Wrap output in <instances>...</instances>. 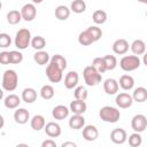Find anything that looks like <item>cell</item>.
<instances>
[{
    "instance_id": "obj_14",
    "label": "cell",
    "mask_w": 147,
    "mask_h": 147,
    "mask_svg": "<svg viewBox=\"0 0 147 147\" xmlns=\"http://www.w3.org/2000/svg\"><path fill=\"white\" fill-rule=\"evenodd\" d=\"M118 88H119L118 82L116 79H114V78H107L103 82V91L108 95H115V94H117Z\"/></svg>"
},
{
    "instance_id": "obj_30",
    "label": "cell",
    "mask_w": 147,
    "mask_h": 147,
    "mask_svg": "<svg viewBox=\"0 0 147 147\" xmlns=\"http://www.w3.org/2000/svg\"><path fill=\"white\" fill-rule=\"evenodd\" d=\"M70 10L76 14H82L86 10V2L84 0H74L70 5Z\"/></svg>"
},
{
    "instance_id": "obj_16",
    "label": "cell",
    "mask_w": 147,
    "mask_h": 147,
    "mask_svg": "<svg viewBox=\"0 0 147 147\" xmlns=\"http://www.w3.org/2000/svg\"><path fill=\"white\" fill-rule=\"evenodd\" d=\"M69 109L70 111L74 114V115H83L86 109H87V105L85 101H82V100H74L70 102V106H69Z\"/></svg>"
},
{
    "instance_id": "obj_3",
    "label": "cell",
    "mask_w": 147,
    "mask_h": 147,
    "mask_svg": "<svg viewBox=\"0 0 147 147\" xmlns=\"http://www.w3.org/2000/svg\"><path fill=\"white\" fill-rule=\"evenodd\" d=\"M100 118L106 123H116L121 117V111L111 106H105L99 110Z\"/></svg>"
},
{
    "instance_id": "obj_11",
    "label": "cell",
    "mask_w": 147,
    "mask_h": 147,
    "mask_svg": "<svg viewBox=\"0 0 147 147\" xmlns=\"http://www.w3.org/2000/svg\"><path fill=\"white\" fill-rule=\"evenodd\" d=\"M130 48V45L127 42V40L123 39V38H119V39H116L113 44V52L117 55H124L126 54V52L129 51Z\"/></svg>"
},
{
    "instance_id": "obj_5",
    "label": "cell",
    "mask_w": 147,
    "mask_h": 147,
    "mask_svg": "<svg viewBox=\"0 0 147 147\" xmlns=\"http://www.w3.org/2000/svg\"><path fill=\"white\" fill-rule=\"evenodd\" d=\"M141 64V60L137 55H125L119 60V67L122 70L130 72L137 70Z\"/></svg>"
},
{
    "instance_id": "obj_44",
    "label": "cell",
    "mask_w": 147,
    "mask_h": 147,
    "mask_svg": "<svg viewBox=\"0 0 147 147\" xmlns=\"http://www.w3.org/2000/svg\"><path fill=\"white\" fill-rule=\"evenodd\" d=\"M61 147H77V145L74 141H64V142H62Z\"/></svg>"
},
{
    "instance_id": "obj_29",
    "label": "cell",
    "mask_w": 147,
    "mask_h": 147,
    "mask_svg": "<svg viewBox=\"0 0 147 147\" xmlns=\"http://www.w3.org/2000/svg\"><path fill=\"white\" fill-rule=\"evenodd\" d=\"M92 20H93V22L95 24L101 25V24L106 23V21H107V13L105 10H102V9H96L92 14Z\"/></svg>"
},
{
    "instance_id": "obj_1",
    "label": "cell",
    "mask_w": 147,
    "mask_h": 147,
    "mask_svg": "<svg viewBox=\"0 0 147 147\" xmlns=\"http://www.w3.org/2000/svg\"><path fill=\"white\" fill-rule=\"evenodd\" d=\"M2 88L7 92H13L16 90L17 85H18V75L16 74L15 70L13 69H8L5 70L3 75H2Z\"/></svg>"
},
{
    "instance_id": "obj_15",
    "label": "cell",
    "mask_w": 147,
    "mask_h": 147,
    "mask_svg": "<svg viewBox=\"0 0 147 147\" xmlns=\"http://www.w3.org/2000/svg\"><path fill=\"white\" fill-rule=\"evenodd\" d=\"M44 130H45V133L49 138H57L61 136V132H62L60 124L56 122H48Z\"/></svg>"
},
{
    "instance_id": "obj_43",
    "label": "cell",
    "mask_w": 147,
    "mask_h": 147,
    "mask_svg": "<svg viewBox=\"0 0 147 147\" xmlns=\"http://www.w3.org/2000/svg\"><path fill=\"white\" fill-rule=\"evenodd\" d=\"M41 147H57V146L53 139H46L41 142Z\"/></svg>"
},
{
    "instance_id": "obj_37",
    "label": "cell",
    "mask_w": 147,
    "mask_h": 147,
    "mask_svg": "<svg viewBox=\"0 0 147 147\" xmlns=\"http://www.w3.org/2000/svg\"><path fill=\"white\" fill-rule=\"evenodd\" d=\"M78 42L80 45H83V46H90V45H92L94 42V40L88 34V32L85 30V31H83V32L79 33V36H78Z\"/></svg>"
},
{
    "instance_id": "obj_31",
    "label": "cell",
    "mask_w": 147,
    "mask_h": 147,
    "mask_svg": "<svg viewBox=\"0 0 147 147\" xmlns=\"http://www.w3.org/2000/svg\"><path fill=\"white\" fill-rule=\"evenodd\" d=\"M39 93H40V96H41L44 100H51V99L54 96V94H55L53 86H52V85H48V84L41 86Z\"/></svg>"
},
{
    "instance_id": "obj_19",
    "label": "cell",
    "mask_w": 147,
    "mask_h": 147,
    "mask_svg": "<svg viewBox=\"0 0 147 147\" xmlns=\"http://www.w3.org/2000/svg\"><path fill=\"white\" fill-rule=\"evenodd\" d=\"M3 105L8 109H17L21 105V98L16 94H8L3 99Z\"/></svg>"
},
{
    "instance_id": "obj_21",
    "label": "cell",
    "mask_w": 147,
    "mask_h": 147,
    "mask_svg": "<svg viewBox=\"0 0 147 147\" xmlns=\"http://www.w3.org/2000/svg\"><path fill=\"white\" fill-rule=\"evenodd\" d=\"M118 85L122 90L130 91L134 86V78L131 75H122L119 80H118Z\"/></svg>"
},
{
    "instance_id": "obj_13",
    "label": "cell",
    "mask_w": 147,
    "mask_h": 147,
    "mask_svg": "<svg viewBox=\"0 0 147 147\" xmlns=\"http://www.w3.org/2000/svg\"><path fill=\"white\" fill-rule=\"evenodd\" d=\"M69 113H70V109L68 107H65L64 105H57L53 108L52 116H53L54 119L62 121V119H64L69 116Z\"/></svg>"
},
{
    "instance_id": "obj_8",
    "label": "cell",
    "mask_w": 147,
    "mask_h": 147,
    "mask_svg": "<svg viewBox=\"0 0 147 147\" xmlns=\"http://www.w3.org/2000/svg\"><path fill=\"white\" fill-rule=\"evenodd\" d=\"M110 140L116 145H123L127 141V133L122 127H116L110 132Z\"/></svg>"
},
{
    "instance_id": "obj_38",
    "label": "cell",
    "mask_w": 147,
    "mask_h": 147,
    "mask_svg": "<svg viewBox=\"0 0 147 147\" xmlns=\"http://www.w3.org/2000/svg\"><path fill=\"white\" fill-rule=\"evenodd\" d=\"M51 62L54 63V64H56L57 67H60L63 71H64L65 68H67V60H65V57L62 56L61 54H55V55H53V56L51 57Z\"/></svg>"
},
{
    "instance_id": "obj_24",
    "label": "cell",
    "mask_w": 147,
    "mask_h": 147,
    "mask_svg": "<svg viewBox=\"0 0 147 147\" xmlns=\"http://www.w3.org/2000/svg\"><path fill=\"white\" fill-rule=\"evenodd\" d=\"M21 99L26 103H33L37 100V91L32 87H26L22 91Z\"/></svg>"
},
{
    "instance_id": "obj_35",
    "label": "cell",
    "mask_w": 147,
    "mask_h": 147,
    "mask_svg": "<svg viewBox=\"0 0 147 147\" xmlns=\"http://www.w3.org/2000/svg\"><path fill=\"white\" fill-rule=\"evenodd\" d=\"M86 31H87L88 34L92 37V39L94 40V42L98 41V40H100L101 37H102V30H101L99 26H96V25H91V26H88V28L86 29Z\"/></svg>"
},
{
    "instance_id": "obj_48",
    "label": "cell",
    "mask_w": 147,
    "mask_h": 147,
    "mask_svg": "<svg viewBox=\"0 0 147 147\" xmlns=\"http://www.w3.org/2000/svg\"><path fill=\"white\" fill-rule=\"evenodd\" d=\"M146 52H147V51H146Z\"/></svg>"
},
{
    "instance_id": "obj_2",
    "label": "cell",
    "mask_w": 147,
    "mask_h": 147,
    "mask_svg": "<svg viewBox=\"0 0 147 147\" xmlns=\"http://www.w3.org/2000/svg\"><path fill=\"white\" fill-rule=\"evenodd\" d=\"M31 40H32V37H31L30 30L29 29H25V28H22L15 34L14 44H15V46L18 49L23 51V49L28 48V46L31 45Z\"/></svg>"
},
{
    "instance_id": "obj_34",
    "label": "cell",
    "mask_w": 147,
    "mask_h": 147,
    "mask_svg": "<svg viewBox=\"0 0 147 147\" xmlns=\"http://www.w3.org/2000/svg\"><path fill=\"white\" fill-rule=\"evenodd\" d=\"M74 96H75V100L85 101L87 99V96H88V92H87L85 86H77L74 90Z\"/></svg>"
},
{
    "instance_id": "obj_33",
    "label": "cell",
    "mask_w": 147,
    "mask_h": 147,
    "mask_svg": "<svg viewBox=\"0 0 147 147\" xmlns=\"http://www.w3.org/2000/svg\"><path fill=\"white\" fill-rule=\"evenodd\" d=\"M91 65H92L99 74H101V75L107 71V68H106V63H105V61H103V57H95V59H93Z\"/></svg>"
},
{
    "instance_id": "obj_47",
    "label": "cell",
    "mask_w": 147,
    "mask_h": 147,
    "mask_svg": "<svg viewBox=\"0 0 147 147\" xmlns=\"http://www.w3.org/2000/svg\"><path fill=\"white\" fill-rule=\"evenodd\" d=\"M146 16H147V10H146Z\"/></svg>"
},
{
    "instance_id": "obj_27",
    "label": "cell",
    "mask_w": 147,
    "mask_h": 147,
    "mask_svg": "<svg viewBox=\"0 0 147 147\" xmlns=\"http://www.w3.org/2000/svg\"><path fill=\"white\" fill-rule=\"evenodd\" d=\"M70 8L64 6V5H60L55 8V17L59 20V21H65L69 18L70 16Z\"/></svg>"
},
{
    "instance_id": "obj_7",
    "label": "cell",
    "mask_w": 147,
    "mask_h": 147,
    "mask_svg": "<svg viewBox=\"0 0 147 147\" xmlns=\"http://www.w3.org/2000/svg\"><path fill=\"white\" fill-rule=\"evenodd\" d=\"M131 127L137 133L144 132L147 129V117L142 114L134 115L131 119Z\"/></svg>"
},
{
    "instance_id": "obj_32",
    "label": "cell",
    "mask_w": 147,
    "mask_h": 147,
    "mask_svg": "<svg viewBox=\"0 0 147 147\" xmlns=\"http://www.w3.org/2000/svg\"><path fill=\"white\" fill-rule=\"evenodd\" d=\"M31 46H32V48L36 49L37 52H38V51H42L44 47L46 46V40H45V38L41 37V36H36V37H33L32 40H31Z\"/></svg>"
},
{
    "instance_id": "obj_6",
    "label": "cell",
    "mask_w": 147,
    "mask_h": 147,
    "mask_svg": "<svg viewBox=\"0 0 147 147\" xmlns=\"http://www.w3.org/2000/svg\"><path fill=\"white\" fill-rule=\"evenodd\" d=\"M46 76L48 78L49 82L52 83H59L62 80V77H63V70L57 67L56 64L49 62L46 67Z\"/></svg>"
},
{
    "instance_id": "obj_42",
    "label": "cell",
    "mask_w": 147,
    "mask_h": 147,
    "mask_svg": "<svg viewBox=\"0 0 147 147\" xmlns=\"http://www.w3.org/2000/svg\"><path fill=\"white\" fill-rule=\"evenodd\" d=\"M0 63L2 65H7L10 64V52H1L0 53Z\"/></svg>"
},
{
    "instance_id": "obj_10",
    "label": "cell",
    "mask_w": 147,
    "mask_h": 147,
    "mask_svg": "<svg viewBox=\"0 0 147 147\" xmlns=\"http://www.w3.org/2000/svg\"><path fill=\"white\" fill-rule=\"evenodd\" d=\"M21 14H22V18L24 21L31 22L37 16V9H36V7H34L33 3H25L21 8Z\"/></svg>"
},
{
    "instance_id": "obj_40",
    "label": "cell",
    "mask_w": 147,
    "mask_h": 147,
    "mask_svg": "<svg viewBox=\"0 0 147 147\" xmlns=\"http://www.w3.org/2000/svg\"><path fill=\"white\" fill-rule=\"evenodd\" d=\"M23 61V54L20 51H10V64H20Z\"/></svg>"
},
{
    "instance_id": "obj_23",
    "label": "cell",
    "mask_w": 147,
    "mask_h": 147,
    "mask_svg": "<svg viewBox=\"0 0 147 147\" xmlns=\"http://www.w3.org/2000/svg\"><path fill=\"white\" fill-rule=\"evenodd\" d=\"M33 61L38 65H45L51 62V57L46 51H38L33 54Z\"/></svg>"
},
{
    "instance_id": "obj_20",
    "label": "cell",
    "mask_w": 147,
    "mask_h": 147,
    "mask_svg": "<svg viewBox=\"0 0 147 147\" xmlns=\"http://www.w3.org/2000/svg\"><path fill=\"white\" fill-rule=\"evenodd\" d=\"M14 119L17 124H25L30 119V113L25 108H17L14 113Z\"/></svg>"
},
{
    "instance_id": "obj_36",
    "label": "cell",
    "mask_w": 147,
    "mask_h": 147,
    "mask_svg": "<svg viewBox=\"0 0 147 147\" xmlns=\"http://www.w3.org/2000/svg\"><path fill=\"white\" fill-rule=\"evenodd\" d=\"M103 61L106 63V68H107V71H110V70H114L116 67H117V59L115 55H105L103 56Z\"/></svg>"
},
{
    "instance_id": "obj_9",
    "label": "cell",
    "mask_w": 147,
    "mask_h": 147,
    "mask_svg": "<svg viewBox=\"0 0 147 147\" xmlns=\"http://www.w3.org/2000/svg\"><path fill=\"white\" fill-rule=\"evenodd\" d=\"M115 102H116L117 107H119L122 109H126V108H129V107L132 106L133 98H132L131 94H129L126 92H122V93H119V94L116 95Z\"/></svg>"
},
{
    "instance_id": "obj_17",
    "label": "cell",
    "mask_w": 147,
    "mask_h": 147,
    "mask_svg": "<svg viewBox=\"0 0 147 147\" xmlns=\"http://www.w3.org/2000/svg\"><path fill=\"white\" fill-rule=\"evenodd\" d=\"M99 137V131L94 125H85L83 129V138L86 141H94Z\"/></svg>"
},
{
    "instance_id": "obj_18",
    "label": "cell",
    "mask_w": 147,
    "mask_h": 147,
    "mask_svg": "<svg viewBox=\"0 0 147 147\" xmlns=\"http://www.w3.org/2000/svg\"><path fill=\"white\" fill-rule=\"evenodd\" d=\"M130 48H131L133 55H137V56L144 55V54L146 53V51H147L146 44H145V41L141 40V39H136V40H133L132 44L130 45Z\"/></svg>"
},
{
    "instance_id": "obj_28",
    "label": "cell",
    "mask_w": 147,
    "mask_h": 147,
    "mask_svg": "<svg viewBox=\"0 0 147 147\" xmlns=\"http://www.w3.org/2000/svg\"><path fill=\"white\" fill-rule=\"evenodd\" d=\"M22 14H21V10H16V9H13V10H9L7 13V22L11 25H15V24H18L21 21H22Z\"/></svg>"
},
{
    "instance_id": "obj_46",
    "label": "cell",
    "mask_w": 147,
    "mask_h": 147,
    "mask_svg": "<svg viewBox=\"0 0 147 147\" xmlns=\"http://www.w3.org/2000/svg\"><path fill=\"white\" fill-rule=\"evenodd\" d=\"M15 147H30L28 144H17Z\"/></svg>"
},
{
    "instance_id": "obj_22",
    "label": "cell",
    "mask_w": 147,
    "mask_h": 147,
    "mask_svg": "<svg viewBox=\"0 0 147 147\" xmlns=\"http://www.w3.org/2000/svg\"><path fill=\"white\" fill-rule=\"evenodd\" d=\"M68 124L72 130H80V129H84L85 126V118L83 115H72Z\"/></svg>"
},
{
    "instance_id": "obj_4",
    "label": "cell",
    "mask_w": 147,
    "mask_h": 147,
    "mask_svg": "<svg viewBox=\"0 0 147 147\" xmlns=\"http://www.w3.org/2000/svg\"><path fill=\"white\" fill-rule=\"evenodd\" d=\"M83 77L87 86H96L102 80V75L99 74L92 65H87L84 68Z\"/></svg>"
},
{
    "instance_id": "obj_39",
    "label": "cell",
    "mask_w": 147,
    "mask_h": 147,
    "mask_svg": "<svg viewBox=\"0 0 147 147\" xmlns=\"http://www.w3.org/2000/svg\"><path fill=\"white\" fill-rule=\"evenodd\" d=\"M127 141H129V145H130L131 147H139V146L142 144V138H141L140 133L133 132L132 134L129 136Z\"/></svg>"
},
{
    "instance_id": "obj_26",
    "label": "cell",
    "mask_w": 147,
    "mask_h": 147,
    "mask_svg": "<svg viewBox=\"0 0 147 147\" xmlns=\"http://www.w3.org/2000/svg\"><path fill=\"white\" fill-rule=\"evenodd\" d=\"M132 98H133V101L136 102H145L147 100V88H145L144 86H139L137 88L133 90V93H132Z\"/></svg>"
},
{
    "instance_id": "obj_45",
    "label": "cell",
    "mask_w": 147,
    "mask_h": 147,
    "mask_svg": "<svg viewBox=\"0 0 147 147\" xmlns=\"http://www.w3.org/2000/svg\"><path fill=\"white\" fill-rule=\"evenodd\" d=\"M142 62H144V64L147 67V52L144 54V56H142Z\"/></svg>"
},
{
    "instance_id": "obj_12",
    "label": "cell",
    "mask_w": 147,
    "mask_h": 147,
    "mask_svg": "<svg viewBox=\"0 0 147 147\" xmlns=\"http://www.w3.org/2000/svg\"><path fill=\"white\" fill-rule=\"evenodd\" d=\"M79 82V75L77 71H69L64 77V86L68 90L76 88L78 86Z\"/></svg>"
},
{
    "instance_id": "obj_25",
    "label": "cell",
    "mask_w": 147,
    "mask_h": 147,
    "mask_svg": "<svg viewBox=\"0 0 147 147\" xmlns=\"http://www.w3.org/2000/svg\"><path fill=\"white\" fill-rule=\"evenodd\" d=\"M46 121L45 117L42 115H34L31 119H30V125L34 131H40L42 129H45L46 126Z\"/></svg>"
},
{
    "instance_id": "obj_41",
    "label": "cell",
    "mask_w": 147,
    "mask_h": 147,
    "mask_svg": "<svg viewBox=\"0 0 147 147\" xmlns=\"http://www.w3.org/2000/svg\"><path fill=\"white\" fill-rule=\"evenodd\" d=\"M11 44V38L8 33H0V47L7 48Z\"/></svg>"
}]
</instances>
